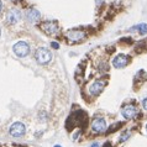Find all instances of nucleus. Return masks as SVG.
Segmentation results:
<instances>
[{
    "mask_svg": "<svg viewBox=\"0 0 147 147\" xmlns=\"http://www.w3.org/2000/svg\"><path fill=\"white\" fill-rule=\"evenodd\" d=\"M35 58L38 64H47L52 61V53L48 48L40 47V48H37V51H36V53H35Z\"/></svg>",
    "mask_w": 147,
    "mask_h": 147,
    "instance_id": "1",
    "label": "nucleus"
},
{
    "mask_svg": "<svg viewBox=\"0 0 147 147\" xmlns=\"http://www.w3.org/2000/svg\"><path fill=\"white\" fill-rule=\"evenodd\" d=\"M138 114H140L138 108L136 107V105H134V104H127V105H125V107L121 109V115L124 116L126 120L136 119V117L138 116Z\"/></svg>",
    "mask_w": 147,
    "mask_h": 147,
    "instance_id": "2",
    "label": "nucleus"
},
{
    "mask_svg": "<svg viewBox=\"0 0 147 147\" xmlns=\"http://www.w3.org/2000/svg\"><path fill=\"white\" fill-rule=\"evenodd\" d=\"M14 50V53L20 57V58H22V57H27L28 53H30V46L25 42V41H19V42H16L13 47Z\"/></svg>",
    "mask_w": 147,
    "mask_h": 147,
    "instance_id": "3",
    "label": "nucleus"
},
{
    "mask_svg": "<svg viewBox=\"0 0 147 147\" xmlns=\"http://www.w3.org/2000/svg\"><path fill=\"white\" fill-rule=\"evenodd\" d=\"M92 130L96 134H103L107 131L108 125H107V121H105L104 117H101V116L94 117L92 121Z\"/></svg>",
    "mask_w": 147,
    "mask_h": 147,
    "instance_id": "4",
    "label": "nucleus"
},
{
    "mask_svg": "<svg viewBox=\"0 0 147 147\" xmlns=\"http://www.w3.org/2000/svg\"><path fill=\"white\" fill-rule=\"evenodd\" d=\"M41 28H42L43 32H46L47 35L50 36H55L59 32V27H58V24L56 21H45L41 24Z\"/></svg>",
    "mask_w": 147,
    "mask_h": 147,
    "instance_id": "5",
    "label": "nucleus"
},
{
    "mask_svg": "<svg viewBox=\"0 0 147 147\" xmlns=\"http://www.w3.org/2000/svg\"><path fill=\"white\" fill-rule=\"evenodd\" d=\"M9 132H10L11 136H14V137H21V136L25 135L26 127H25V125H24L22 122L16 121V122H14V124L10 126Z\"/></svg>",
    "mask_w": 147,
    "mask_h": 147,
    "instance_id": "6",
    "label": "nucleus"
},
{
    "mask_svg": "<svg viewBox=\"0 0 147 147\" xmlns=\"http://www.w3.org/2000/svg\"><path fill=\"white\" fill-rule=\"evenodd\" d=\"M129 62H130V57L124 55V53H119L113 58V66L117 69L126 67L129 64Z\"/></svg>",
    "mask_w": 147,
    "mask_h": 147,
    "instance_id": "7",
    "label": "nucleus"
},
{
    "mask_svg": "<svg viewBox=\"0 0 147 147\" xmlns=\"http://www.w3.org/2000/svg\"><path fill=\"white\" fill-rule=\"evenodd\" d=\"M20 19H21V11L16 7H11V9L6 13V22L10 24V25H14V24L19 22Z\"/></svg>",
    "mask_w": 147,
    "mask_h": 147,
    "instance_id": "8",
    "label": "nucleus"
},
{
    "mask_svg": "<svg viewBox=\"0 0 147 147\" xmlns=\"http://www.w3.org/2000/svg\"><path fill=\"white\" fill-rule=\"evenodd\" d=\"M67 38L68 41H71L73 43H77L79 41H83L85 38V32L82 30H69L67 32Z\"/></svg>",
    "mask_w": 147,
    "mask_h": 147,
    "instance_id": "9",
    "label": "nucleus"
},
{
    "mask_svg": "<svg viewBox=\"0 0 147 147\" xmlns=\"http://www.w3.org/2000/svg\"><path fill=\"white\" fill-rule=\"evenodd\" d=\"M104 88H105V80H95L89 87V93H90V95L96 96L104 90Z\"/></svg>",
    "mask_w": 147,
    "mask_h": 147,
    "instance_id": "10",
    "label": "nucleus"
},
{
    "mask_svg": "<svg viewBox=\"0 0 147 147\" xmlns=\"http://www.w3.org/2000/svg\"><path fill=\"white\" fill-rule=\"evenodd\" d=\"M26 18L28 20V22H36L40 20L41 14L37 9H30V10H27V13H26Z\"/></svg>",
    "mask_w": 147,
    "mask_h": 147,
    "instance_id": "11",
    "label": "nucleus"
},
{
    "mask_svg": "<svg viewBox=\"0 0 147 147\" xmlns=\"http://www.w3.org/2000/svg\"><path fill=\"white\" fill-rule=\"evenodd\" d=\"M130 136H131V132L129 131V130H126V131H124L121 135H120V138H119V142L120 144H122V142H125V141H127Z\"/></svg>",
    "mask_w": 147,
    "mask_h": 147,
    "instance_id": "12",
    "label": "nucleus"
},
{
    "mask_svg": "<svg viewBox=\"0 0 147 147\" xmlns=\"http://www.w3.org/2000/svg\"><path fill=\"white\" fill-rule=\"evenodd\" d=\"M137 30H138V32H140L141 35H145V34H147V24H145V22L138 24Z\"/></svg>",
    "mask_w": 147,
    "mask_h": 147,
    "instance_id": "13",
    "label": "nucleus"
},
{
    "mask_svg": "<svg viewBox=\"0 0 147 147\" xmlns=\"http://www.w3.org/2000/svg\"><path fill=\"white\" fill-rule=\"evenodd\" d=\"M51 46L55 48V50H58L59 48V43H57V42H51Z\"/></svg>",
    "mask_w": 147,
    "mask_h": 147,
    "instance_id": "14",
    "label": "nucleus"
},
{
    "mask_svg": "<svg viewBox=\"0 0 147 147\" xmlns=\"http://www.w3.org/2000/svg\"><path fill=\"white\" fill-rule=\"evenodd\" d=\"M142 107H144L145 110H147V98H145V99L142 100Z\"/></svg>",
    "mask_w": 147,
    "mask_h": 147,
    "instance_id": "15",
    "label": "nucleus"
},
{
    "mask_svg": "<svg viewBox=\"0 0 147 147\" xmlns=\"http://www.w3.org/2000/svg\"><path fill=\"white\" fill-rule=\"evenodd\" d=\"M89 147H100V144H99V142H93V144Z\"/></svg>",
    "mask_w": 147,
    "mask_h": 147,
    "instance_id": "16",
    "label": "nucleus"
},
{
    "mask_svg": "<svg viewBox=\"0 0 147 147\" xmlns=\"http://www.w3.org/2000/svg\"><path fill=\"white\" fill-rule=\"evenodd\" d=\"M1 9H3V3H1V0H0V11H1Z\"/></svg>",
    "mask_w": 147,
    "mask_h": 147,
    "instance_id": "17",
    "label": "nucleus"
},
{
    "mask_svg": "<svg viewBox=\"0 0 147 147\" xmlns=\"http://www.w3.org/2000/svg\"><path fill=\"white\" fill-rule=\"evenodd\" d=\"M53 147H62V146H61V145H55Z\"/></svg>",
    "mask_w": 147,
    "mask_h": 147,
    "instance_id": "18",
    "label": "nucleus"
},
{
    "mask_svg": "<svg viewBox=\"0 0 147 147\" xmlns=\"http://www.w3.org/2000/svg\"><path fill=\"white\" fill-rule=\"evenodd\" d=\"M0 36H1V30H0Z\"/></svg>",
    "mask_w": 147,
    "mask_h": 147,
    "instance_id": "19",
    "label": "nucleus"
},
{
    "mask_svg": "<svg viewBox=\"0 0 147 147\" xmlns=\"http://www.w3.org/2000/svg\"><path fill=\"white\" fill-rule=\"evenodd\" d=\"M146 131H147V124H146Z\"/></svg>",
    "mask_w": 147,
    "mask_h": 147,
    "instance_id": "20",
    "label": "nucleus"
}]
</instances>
